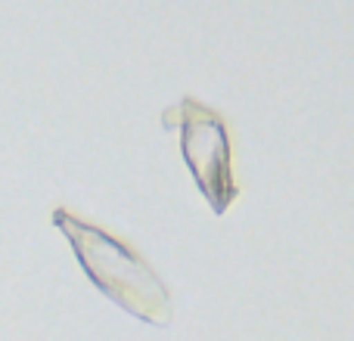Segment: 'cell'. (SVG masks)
I'll return each instance as SVG.
<instances>
[{
    "instance_id": "obj_1",
    "label": "cell",
    "mask_w": 354,
    "mask_h": 341,
    "mask_svg": "<svg viewBox=\"0 0 354 341\" xmlns=\"http://www.w3.org/2000/svg\"><path fill=\"white\" fill-rule=\"evenodd\" d=\"M53 224L56 230L66 233L78 264L106 298H112L140 323L162 326V329L171 326V292L162 282V276L147 264V257L137 255L131 245H124L112 233L100 230L87 220H78L66 208L53 211Z\"/></svg>"
},
{
    "instance_id": "obj_2",
    "label": "cell",
    "mask_w": 354,
    "mask_h": 341,
    "mask_svg": "<svg viewBox=\"0 0 354 341\" xmlns=\"http://www.w3.org/2000/svg\"><path fill=\"white\" fill-rule=\"evenodd\" d=\"M162 128L180 130V155L196 186L214 214H224L239 195L236 180H233V149L227 121L199 99L183 97L180 103L162 112Z\"/></svg>"
}]
</instances>
